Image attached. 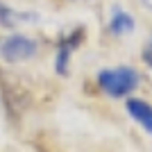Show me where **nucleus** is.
Returning a JSON list of instances; mask_svg holds the SVG:
<instances>
[{
  "mask_svg": "<svg viewBox=\"0 0 152 152\" xmlns=\"http://www.w3.org/2000/svg\"><path fill=\"white\" fill-rule=\"evenodd\" d=\"M37 50H39L37 41L32 37H25V34H9V37L0 39V57L9 64L32 59L37 55Z\"/></svg>",
  "mask_w": 152,
  "mask_h": 152,
  "instance_id": "2",
  "label": "nucleus"
},
{
  "mask_svg": "<svg viewBox=\"0 0 152 152\" xmlns=\"http://www.w3.org/2000/svg\"><path fill=\"white\" fill-rule=\"evenodd\" d=\"M109 30H111V34H118V37L129 34V32L134 30V18L125 9L114 7V14H111V20H109Z\"/></svg>",
  "mask_w": 152,
  "mask_h": 152,
  "instance_id": "5",
  "label": "nucleus"
},
{
  "mask_svg": "<svg viewBox=\"0 0 152 152\" xmlns=\"http://www.w3.org/2000/svg\"><path fill=\"white\" fill-rule=\"evenodd\" d=\"M125 109L148 134H152V104H148L145 100H139V98H129L125 102Z\"/></svg>",
  "mask_w": 152,
  "mask_h": 152,
  "instance_id": "3",
  "label": "nucleus"
},
{
  "mask_svg": "<svg viewBox=\"0 0 152 152\" xmlns=\"http://www.w3.org/2000/svg\"><path fill=\"white\" fill-rule=\"evenodd\" d=\"M25 18H30L27 14H18L12 7H7L5 2H0V25L2 27H14L16 20H25Z\"/></svg>",
  "mask_w": 152,
  "mask_h": 152,
  "instance_id": "6",
  "label": "nucleus"
},
{
  "mask_svg": "<svg viewBox=\"0 0 152 152\" xmlns=\"http://www.w3.org/2000/svg\"><path fill=\"white\" fill-rule=\"evenodd\" d=\"M143 5H145V7H150V9H152V0H143Z\"/></svg>",
  "mask_w": 152,
  "mask_h": 152,
  "instance_id": "8",
  "label": "nucleus"
},
{
  "mask_svg": "<svg viewBox=\"0 0 152 152\" xmlns=\"http://www.w3.org/2000/svg\"><path fill=\"white\" fill-rule=\"evenodd\" d=\"M139 73L132 66H118V68H104L98 73V84L111 98H125L139 86Z\"/></svg>",
  "mask_w": 152,
  "mask_h": 152,
  "instance_id": "1",
  "label": "nucleus"
},
{
  "mask_svg": "<svg viewBox=\"0 0 152 152\" xmlns=\"http://www.w3.org/2000/svg\"><path fill=\"white\" fill-rule=\"evenodd\" d=\"M84 39V30H75L68 39H64L61 45H59V55H57V73L59 75H66L68 73V57L70 52L77 48V43Z\"/></svg>",
  "mask_w": 152,
  "mask_h": 152,
  "instance_id": "4",
  "label": "nucleus"
},
{
  "mask_svg": "<svg viewBox=\"0 0 152 152\" xmlns=\"http://www.w3.org/2000/svg\"><path fill=\"white\" fill-rule=\"evenodd\" d=\"M143 59H145V64L152 68V37L145 41V45H143Z\"/></svg>",
  "mask_w": 152,
  "mask_h": 152,
  "instance_id": "7",
  "label": "nucleus"
}]
</instances>
